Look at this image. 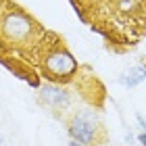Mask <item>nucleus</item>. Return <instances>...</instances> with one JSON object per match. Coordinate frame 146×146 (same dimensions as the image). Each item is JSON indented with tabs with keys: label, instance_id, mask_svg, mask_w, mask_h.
<instances>
[{
	"label": "nucleus",
	"instance_id": "1",
	"mask_svg": "<svg viewBox=\"0 0 146 146\" xmlns=\"http://www.w3.org/2000/svg\"><path fill=\"white\" fill-rule=\"evenodd\" d=\"M69 134L75 142L84 146H98L100 144V134L102 127L98 123V119L92 113H79L69 121Z\"/></svg>",
	"mask_w": 146,
	"mask_h": 146
},
{
	"label": "nucleus",
	"instance_id": "2",
	"mask_svg": "<svg viewBox=\"0 0 146 146\" xmlns=\"http://www.w3.org/2000/svg\"><path fill=\"white\" fill-rule=\"evenodd\" d=\"M46 69H48V73L54 75V77H69V75L75 73L77 63H75V58H73L69 52L56 50V52H52V54L46 58Z\"/></svg>",
	"mask_w": 146,
	"mask_h": 146
},
{
	"label": "nucleus",
	"instance_id": "3",
	"mask_svg": "<svg viewBox=\"0 0 146 146\" xmlns=\"http://www.w3.org/2000/svg\"><path fill=\"white\" fill-rule=\"evenodd\" d=\"M4 31H6V36H11L13 40H23L31 31V23L21 13H11V15L6 17V21H4Z\"/></svg>",
	"mask_w": 146,
	"mask_h": 146
},
{
	"label": "nucleus",
	"instance_id": "4",
	"mask_svg": "<svg viewBox=\"0 0 146 146\" xmlns=\"http://www.w3.org/2000/svg\"><path fill=\"white\" fill-rule=\"evenodd\" d=\"M40 98L44 104H48L52 109H67L69 107V94L61 90L58 86H44L40 90Z\"/></svg>",
	"mask_w": 146,
	"mask_h": 146
},
{
	"label": "nucleus",
	"instance_id": "5",
	"mask_svg": "<svg viewBox=\"0 0 146 146\" xmlns=\"http://www.w3.org/2000/svg\"><path fill=\"white\" fill-rule=\"evenodd\" d=\"M144 79H146V67H134L127 73H123L119 82H121L125 88H134V86H138L140 82H144Z\"/></svg>",
	"mask_w": 146,
	"mask_h": 146
},
{
	"label": "nucleus",
	"instance_id": "6",
	"mask_svg": "<svg viewBox=\"0 0 146 146\" xmlns=\"http://www.w3.org/2000/svg\"><path fill=\"white\" fill-rule=\"evenodd\" d=\"M136 119H138V123H140V127H142V131H146V119H144L142 115H136Z\"/></svg>",
	"mask_w": 146,
	"mask_h": 146
},
{
	"label": "nucleus",
	"instance_id": "7",
	"mask_svg": "<svg viewBox=\"0 0 146 146\" xmlns=\"http://www.w3.org/2000/svg\"><path fill=\"white\" fill-rule=\"evenodd\" d=\"M138 142H140L142 146H146V131H142V134L138 136Z\"/></svg>",
	"mask_w": 146,
	"mask_h": 146
},
{
	"label": "nucleus",
	"instance_id": "8",
	"mask_svg": "<svg viewBox=\"0 0 146 146\" xmlns=\"http://www.w3.org/2000/svg\"><path fill=\"white\" fill-rule=\"evenodd\" d=\"M125 140H127V142H134L136 138H134V134H127V136H125Z\"/></svg>",
	"mask_w": 146,
	"mask_h": 146
},
{
	"label": "nucleus",
	"instance_id": "9",
	"mask_svg": "<svg viewBox=\"0 0 146 146\" xmlns=\"http://www.w3.org/2000/svg\"><path fill=\"white\" fill-rule=\"evenodd\" d=\"M67 146H84V144H79V142H75V140H71V142H69Z\"/></svg>",
	"mask_w": 146,
	"mask_h": 146
},
{
	"label": "nucleus",
	"instance_id": "10",
	"mask_svg": "<svg viewBox=\"0 0 146 146\" xmlns=\"http://www.w3.org/2000/svg\"><path fill=\"white\" fill-rule=\"evenodd\" d=\"M0 144H2V136H0Z\"/></svg>",
	"mask_w": 146,
	"mask_h": 146
}]
</instances>
